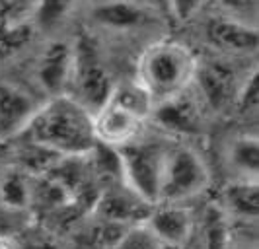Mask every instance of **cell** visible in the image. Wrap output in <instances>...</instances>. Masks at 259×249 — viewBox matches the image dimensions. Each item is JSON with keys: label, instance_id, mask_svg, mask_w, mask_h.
I'll return each mask as SVG.
<instances>
[{"label": "cell", "instance_id": "obj_23", "mask_svg": "<svg viewBox=\"0 0 259 249\" xmlns=\"http://www.w3.org/2000/svg\"><path fill=\"white\" fill-rule=\"evenodd\" d=\"M259 102V80H257V68L251 70V74H247V78L240 84V90L236 95L234 107L242 113H249L257 109Z\"/></svg>", "mask_w": 259, "mask_h": 249}, {"label": "cell", "instance_id": "obj_24", "mask_svg": "<svg viewBox=\"0 0 259 249\" xmlns=\"http://www.w3.org/2000/svg\"><path fill=\"white\" fill-rule=\"evenodd\" d=\"M24 236H26V241H24L22 245L16 241V247L18 249H61L59 247V243L55 241L53 234H49V232L31 234V228H29Z\"/></svg>", "mask_w": 259, "mask_h": 249}, {"label": "cell", "instance_id": "obj_9", "mask_svg": "<svg viewBox=\"0 0 259 249\" xmlns=\"http://www.w3.org/2000/svg\"><path fill=\"white\" fill-rule=\"evenodd\" d=\"M152 209L154 207H150L137 193H133L129 187H125L123 183H115L105 187L100 193L92 210V216L123 226V228H131V226L144 224Z\"/></svg>", "mask_w": 259, "mask_h": 249}, {"label": "cell", "instance_id": "obj_2", "mask_svg": "<svg viewBox=\"0 0 259 249\" xmlns=\"http://www.w3.org/2000/svg\"><path fill=\"white\" fill-rule=\"evenodd\" d=\"M197 59L180 41H158L141 55L137 63V82L160 105L178 97L193 86Z\"/></svg>", "mask_w": 259, "mask_h": 249}, {"label": "cell", "instance_id": "obj_5", "mask_svg": "<svg viewBox=\"0 0 259 249\" xmlns=\"http://www.w3.org/2000/svg\"><path fill=\"white\" fill-rule=\"evenodd\" d=\"M115 150L121 164V183L150 207H156L160 201V181L168 144L141 136Z\"/></svg>", "mask_w": 259, "mask_h": 249}, {"label": "cell", "instance_id": "obj_15", "mask_svg": "<svg viewBox=\"0 0 259 249\" xmlns=\"http://www.w3.org/2000/svg\"><path fill=\"white\" fill-rule=\"evenodd\" d=\"M193 234H199V249H232V224L224 210L210 203L195 218Z\"/></svg>", "mask_w": 259, "mask_h": 249}, {"label": "cell", "instance_id": "obj_13", "mask_svg": "<svg viewBox=\"0 0 259 249\" xmlns=\"http://www.w3.org/2000/svg\"><path fill=\"white\" fill-rule=\"evenodd\" d=\"M207 41L222 53L246 55L257 49V29L234 16H214L205 24Z\"/></svg>", "mask_w": 259, "mask_h": 249}, {"label": "cell", "instance_id": "obj_18", "mask_svg": "<svg viewBox=\"0 0 259 249\" xmlns=\"http://www.w3.org/2000/svg\"><path fill=\"white\" fill-rule=\"evenodd\" d=\"M31 181H33V177H29L27 173L18 170L16 166H10L4 171V175L0 177V201L10 209L29 212Z\"/></svg>", "mask_w": 259, "mask_h": 249}, {"label": "cell", "instance_id": "obj_1", "mask_svg": "<svg viewBox=\"0 0 259 249\" xmlns=\"http://www.w3.org/2000/svg\"><path fill=\"white\" fill-rule=\"evenodd\" d=\"M18 140L37 144L61 158H84L98 146L92 115L68 95L45 99Z\"/></svg>", "mask_w": 259, "mask_h": 249}, {"label": "cell", "instance_id": "obj_6", "mask_svg": "<svg viewBox=\"0 0 259 249\" xmlns=\"http://www.w3.org/2000/svg\"><path fill=\"white\" fill-rule=\"evenodd\" d=\"M207 107L197 95L193 86L178 97L156 105L152 111V121L160 129L178 134V136H195L205 131Z\"/></svg>", "mask_w": 259, "mask_h": 249}, {"label": "cell", "instance_id": "obj_3", "mask_svg": "<svg viewBox=\"0 0 259 249\" xmlns=\"http://www.w3.org/2000/svg\"><path fill=\"white\" fill-rule=\"evenodd\" d=\"M210 171L199 150L189 144H169L164 160L158 205H187L207 191Z\"/></svg>", "mask_w": 259, "mask_h": 249}, {"label": "cell", "instance_id": "obj_19", "mask_svg": "<svg viewBox=\"0 0 259 249\" xmlns=\"http://www.w3.org/2000/svg\"><path fill=\"white\" fill-rule=\"evenodd\" d=\"M109 102H113L115 105L123 107L125 111H129L131 115L143 119V121H148L154 111V104H152L150 95L137 80L115 82V88L111 92Z\"/></svg>", "mask_w": 259, "mask_h": 249}, {"label": "cell", "instance_id": "obj_17", "mask_svg": "<svg viewBox=\"0 0 259 249\" xmlns=\"http://www.w3.org/2000/svg\"><path fill=\"white\" fill-rule=\"evenodd\" d=\"M92 18L104 27L131 29L144 26L152 20V10L144 4L133 2H113V4H96L92 8Z\"/></svg>", "mask_w": 259, "mask_h": 249}, {"label": "cell", "instance_id": "obj_16", "mask_svg": "<svg viewBox=\"0 0 259 249\" xmlns=\"http://www.w3.org/2000/svg\"><path fill=\"white\" fill-rule=\"evenodd\" d=\"M226 166L234 175L232 181H257L259 142L255 134H238L226 148Z\"/></svg>", "mask_w": 259, "mask_h": 249}, {"label": "cell", "instance_id": "obj_25", "mask_svg": "<svg viewBox=\"0 0 259 249\" xmlns=\"http://www.w3.org/2000/svg\"><path fill=\"white\" fill-rule=\"evenodd\" d=\"M12 166V144L0 140V177Z\"/></svg>", "mask_w": 259, "mask_h": 249}, {"label": "cell", "instance_id": "obj_12", "mask_svg": "<svg viewBox=\"0 0 259 249\" xmlns=\"http://www.w3.org/2000/svg\"><path fill=\"white\" fill-rule=\"evenodd\" d=\"M72 57H74L72 43L68 41H51L39 55L35 76L47 99L66 93L72 70Z\"/></svg>", "mask_w": 259, "mask_h": 249}, {"label": "cell", "instance_id": "obj_22", "mask_svg": "<svg viewBox=\"0 0 259 249\" xmlns=\"http://www.w3.org/2000/svg\"><path fill=\"white\" fill-rule=\"evenodd\" d=\"M109 249H162V247L156 241V237L150 234V230L144 224H139V226L127 228L125 234L119 237Z\"/></svg>", "mask_w": 259, "mask_h": 249}, {"label": "cell", "instance_id": "obj_21", "mask_svg": "<svg viewBox=\"0 0 259 249\" xmlns=\"http://www.w3.org/2000/svg\"><path fill=\"white\" fill-rule=\"evenodd\" d=\"M33 33V24L24 26H2L0 27V63L6 61L26 47Z\"/></svg>", "mask_w": 259, "mask_h": 249}, {"label": "cell", "instance_id": "obj_11", "mask_svg": "<svg viewBox=\"0 0 259 249\" xmlns=\"http://www.w3.org/2000/svg\"><path fill=\"white\" fill-rule=\"evenodd\" d=\"M92 119H94V134L98 144L109 148H121L135 142L137 138L143 136L146 125V121L131 115L129 111H125L113 102H107Z\"/></svg>", "mask_w": 259, "mask_h": 249}, {"label": "cell", "instance_id": "obj_4", "mask_svg": "<svg viewBox=\"0 0 259 249\" xmlns=\"http://www.w3.org/2000/svg\"><path fill=\"white\" fill-rule=\"evenodd\" d=\"M72 70L65 95L82 105L94 117L109 102L115 80L111 78L96 45L88 37H80L76 43H72Z\"/></svg>", "mask_w": 259, "mask_h": 249}, {"label": "cell", "instance_id": "obj_8", "mask_svg": "<svg viewBox=\"0 0 259 249\" xmlns=\"http://www.w3.org/2000/svg\"><path fill=\"white\" fill-rule=\"evenodd\" d=\"M195 212L187 205H156L144 226L162 249H187L195 230Z\"/></svg>", "mask_w": 259, "mask_h": 249}, {"label": "cell", "instance_id": "obj_26", "mask_svg": "<svg viewBox=\"0 0 259 249\" xmlns=\"http://www.w3.org/2000/svg\"><path fill=\"white\" fill-rule=\"evenodd\" d=\"M0 249H16V241H8V239H0Z\"/></svg>", "mask_w": 259, "mask_h": 249}, {"label": "cell", "instance_id": "obj_20", "mask_svg": "<svg viewBox=\"0 0 259 249\" xmlns=\"http://www.w3.org/2000/svg\"><path fill=\"white\" fill-rule=\"evenodd\" d=\"M31 224H33V216L29 212L10 209L0 201V239L16 241L31 228Z\"/></svg>", "mask_w": 259, "mask_h": 249}, {"label": "cell", "instance_id": "obj_10", "mask_svg": "<svg viewBox=\"0 0 259 249\" xmlns=\"http://www.w3.org/2000/svg\"><path fill=\"white\" fill-rule=\"evenodd\" d=\"M236 74L224 63L219 61H197V70L193 78V90L201 97L203 105L212 111H222L234 107L240 84Z\"/></svg>", "mask_w": 259, "mask_h": 249}, {"label": "cell", "instance_id": "obj_7", "mask_svg": "<svg viewBox=\"0 0 259 249\" xmlns=\"http://www.w3.org/2000/svg\"><path fill=\"white\" fill-rule=\"evenodd\" d=\"M45 99H39L27 88L0 80V140L12 142L26 131Z\"/></svg>", "mask_w": 259, "mask_h": 249}, {"label": "cell", "instance_id": "obj_14", "mask_svg": "<svg viewBox=\"0 0 259 249\" xmlns=\"http://www.w3.org/2000/svg\"><path fill=\"white\" fill-rule=\"evenodd\" d=\"M219 207L230 222L255 224L259 214L257 181H230L222 191Z\"/></svg>", "mask_w": 259, "mask_h": 249}]
</instances>
